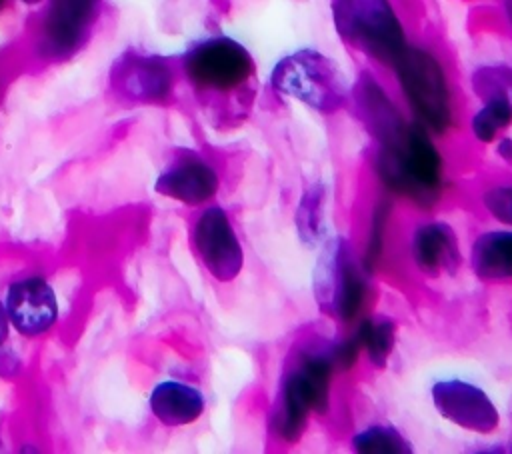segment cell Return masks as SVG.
<instances>
[{"label": "cell", "instance_id": "cell-29", "mask_svg": "<svg viewBox=\"0 0 512 454\" xmlns=\"http://www.w3.org/2000/svg\"><path fill=\"white\" fill-rule=\"evenodd\" d=\"M18 2H22V4H26V6H38V4H42V2H46V0H18Z\"/></svg>", "mask_w": 512, "mask_h": 454}, {"label": "cell", "instance_id": "cell-27", "mask_svg": "<svg viewBox=\"0 0 512 454\" xmlns=\"http://www.w3.org/2000/svg\"><path fill=\"white\" fill-rule=\"evenodd\" d=\"M496 152L498 156L504 160V162H510L512 164V138H500L498 146H496Z\"/></svg>", "mask_w": 512, "mask_h": 454}, {"label": "cell", "instance_id": "cell-18", "mask_svg": "<svg viewBox=\"0 0 512 454\" xmlns=\"http://www.w3.org/2000/svg\"><path fill=\"white\" fill-rule=\"evenodd\" d=\"M294 224L300 240L316 246L326 240V188L320 182L310 184L296 206Z\"/></svg>", "mask_w": 512, "mask_h": 454}, {"label": "cell", "instance_id": "cell-23", "mask_svg": "<svg viewBox=\"0 0 512 454\" xmlns=\"http://www.w3.org/2000/svg\"><path fill=\"white\" fill-rule=\"evenodd\" d=\"M472 88L480 98L502 96L512 108V66L488 64L472 74Z\"/></svg>", "mask_w": 512, "mask_h": 454}, {"label": "cell", "instance_id": "cell-6", "mask_svg": "<svg viewBox=\"0 0 512 454\" xmlns=\"http://www.w3.org/2000/svg\"><path fill=\"white\" fill-rule=\"evenodd\" d=\"M312 288L320 310L326 314L340 322L358 318L368 294L366 270L344 238L334 236L324 242L314 268Z\"/></svg>", "mask_w": 512, "mask_h": 454}, {"label": "cell", "instance_id": "cell-19", "mask_svg": "<svg viewBox=\"0 0 512 454\" xmlns=\"http://www.w3.org/2000/svg\"><path fill=\"white\" fill-rule=\"evenodd\" d=\"M354 336L362 348V352L368 356L370 364L382 368L386 366L394 342H396V324L388 318H364L356 330Z\"/></svg>", "mask_w": 512, "mask_h": 454}, {"label": "cell", "instance_id": "cell-1", "mask_svg": "<svg viewBox=\"0 0 512 454\" xmlns=\"http://www.w3.org/2000/svg\"><path fill=\"white\" fill-rule=\"evenodd\" d=\"M374 170L380 184L418 208H432L444 190V162L430 132L416 120H400L376 138Z\"/></svg>", "mask_w": 512, "mask_h": 454}, {"label": "cell", "instance_id": "cell-21", "mask_svg": "<svg viewBox=\"0 0 512 454\" xmlns=\"http://www.w3.org/2000/svg\"><path fill=\"white\" fill-rule=\"evenodd\" d=\"M484 104L470 120V130L474 138L482 144H490L496 136L512 124V108L502 96H486Z\"/></svg>", "mask_w": 512, "mask_h": 454}, {"label": "cell", "instance_id": "cell-9", "mask_svg": "<svg viewBox=\"0 0 512 454\" xmlns=\"http://www.w3.org/2000/svg\"><path fill=\"white\" fill-rule=\"evenodd\" d=\"M192 244L214 280L232 282L242 272L244 250L224 208L208 206L200 212L192 228Z\"/></svg>", "mask_w": 512, "mask_h": 454}, {"label": "cell", "instance_id": "cell-4", "mask_svg": "<svg viewBox=\"0 0 512 454\" xmlns=\"http://www.w3.org/2000/svg\"><path fill=\"white\" fill-rule=\"evenodd\" d=\"M330 10L340 40L380 64L392 66L408 44L390 0H332Z\"/></svg>", "mask_w": 512, "mask_h": 454}, {"label": "cell", "instance_id": "cell-25", "mask_svg": "<svg viewBox=\"0 0 512 454\" xmlns=\"http://www.w3.org/2000/svg\"><path fill=\"white\" fill-rule=\"evenodd\" d=\"M22 364L20 358L16 356V352H12L6 344L0 346V378H14L18 376Z\"/></svg>", "mask_w": 512, "mask_h": 454}, {"label": "cell", "instance_id": "cell-12", "mask_svg": "<svg viewBox=\"0 0 512 454\" xmlns=\"http://www.w3.org/2000/svg\"><path fill=\"white\" fill-rule=\"evenodd\" d=\"M4 306L10 326L24 338L46 334L60 314L58 296L52 284L40 274L14 280L6 290Z\"/></svg>", "mask_w": 512, "mask_h": 454}, {"label": "cell", "instance_id": "cell-3", "mask_svg": "<svg viewBox=\"0 0 512 454\" xmlns=\"http://www.w3.org/2000/svg\"><path fill=\"white\" fill-rule=\"evenodd\" d=\"M270 86L320 114L338 112L350 94L340 66L314 48L282 56L270 72Z\"/></svg>", "mask_w": 512, "mask_h": 454}, {"label": "cell", "instance_id": "cell-14", "mask_svg": "<svg viewBox=\"0 0 512 454\" xmlns=\"http://www.w3.org/2000/svg\"><path fill=\"white\" fill-rule=\"evenodd\" d=\"M410 254L416 268L428 276L450 274L462 262L458 234L450 224L432 220L420 224L410 240Z\"/></svg>", "mask_w": 512, "mask_h": 454}, {"label": "cell", "instance_id": "cell-13", "mask_svg": "<svg viewBox=\"0 0 512 454\" xmlns=\"http://www.w3.org/2000/svg\"><path fill=\"white\" fill-rule=\"evenodd\" d=\"M220 186L216 168L198 154L178 156L154 182V190L174 202L186 206H202L210 202Z\"/></svg>", "mask_w": 512, "mask_h": 454}, {"label": "cell", "instance_id": "cell-5", "mask_svg": "<svg viewBox=\"0 0 512 454\" xmlns=\"http://www.w3.org/2000/svg\"><path fill=\"white\" fill-rule=\"evenodd\" d=\"M392 68L416 122L428 132H446L452 124V98L438 58L424 48L406 44Z\"/></svg>", "mask_w": 512, "mask_h": 454}, {"label": "cell", "instance_id": "cell-24", "mask_svg": "<svg viewBox=\"0 0 512 454\" xmlns=\"http://www.w3.org/2000/svg\"><path fill=\"white\" fill-rule=\"evenodd\" d=\"M484 210L504 226L512 228V184H494L482 192Z\"/></svg>", "mask_w": 512, "mask_h": 454}, {"label": "cell", "instance_id": "cell-26", "mask_svg": "<svg viewBox=\"0 0 512 454\" xmlns=\"http://www.w3.org/2000/svg\"><path fill=\"white\" fill-rule=\"evenodd\" d=\"M10 320H8V314H6V306L4 302L0 300V346H4L8 342V334H10Z\"/></svg>", "mask_w": 512, "mask_h": 454}, {"label": "cell", "instance_id": "cell-10", "mask_svg": "<svg viewBox=\"0 0 512 454\" xmlns=\"http://www.w3.org/2000/svg\"><path fill=\"white\" fill-rule=\"evenodd\" d=\"M430 398L436 412L460 430L488 436L500 426V412L496 404L472 382L460 378L438 380L432 384Z\"/></svg>", "mask_w": 512, "mask_h": 454}, {"label": "cell", "instance_id": "cell-17", "mask_svg": "<svg viewBox=\"0 0 512 454\" xmlns=\"http://www.w3.org/2000/svg\"><path fill=\"white\" fill-rule=\"evenodd\" d=\"M472 272L484 282L512 278V228L482 232L470 250Z\"/></svg>", "mask_w": 512, "mask_h": 454}, {"label": "cell", "instance_id": "cell-16", "mask_svg": "<svg viewBox=\"0 0 512 454\" xmlns=\"http://www.w3.org/2000/svg\"><path fill=\"white\" fill-rule=\"evenodd\" d=\"M352 96L358 110V118L374 140L386 134L390 128H394L400 120H404L394 100L370 74H362L356 80Z\"/></svg>", "mask_w": 512, "mask_h": 454}, {"label": "cell", "instance_id": "cell-20", "mask_svg": "<svg viewBox=\"0 0 512 454\" xmlns=\"http://www.w3.org/2000/svg\"><path fill=\"white\" fill-rule=\"evenodd\" d=\"M352 450L360 454H408L410 440L394 426L372 424L352 436Z\"/></svg>", "mask_w": 512, "mask_h": 454}, {"label": "cell", "instance_id": "cell-8", "mask_svg": "<svg viewBox=\"0 0 512 454\" xmlns=\"http://www.w3.org/2000/svg\"><path fill=\"white\" fill-rule=\"evenodd\" d=\"M100 8L102 0H46L36 32L38 56L50 62L74 56L86 44Z\"/></svg>", "mask_w": 512, "mask_h": 454}, {"label": "cell", "instance_id": "cell-15", "mask_svg": "<svg viewBox=\"0 0 512 454\" xmlns=\"http://www.w3.org/2000/svg\"><path fill=\"white\" fill-rule=\"evenodd\" d=\"M148 406L160 424L178 428L196 422L202 416L206 402L196 386L180 380H162L152 388Z\"/></svg>", "mask_w": 512, "mask_h": 454}, {"label": "cell", "instance_id": "cell-7", "mask_svg": "<svg viewBox=\"0 0 512 454\" xmlns=\"http://www.w3.org/2000/svg\"><path fill=\"white\" fill-rule=\"evenodd\" d=\"M182 70L196 90L226 94L242 88L254 76V60L238 40L210 36L184 52Z\"/></svg>", "mask_w": 512, "mask_h": 454}, {"label": "cell", "instance_id": "cell-22", "mask_svg": "<svg viewBox=\"0 0 512 454\" xmlns=\"http://www.w3.org/2000/svg\"><path fill=\"white\" fill-rule=\"evenodd\" d=\"M392 216V206L388 200H378L372 208L370 214V224H368V238H366V246L362 252V268L366 270V274L374 272L376 266L380 264V258L384 254V242H386V230H388V222Z\"/></svg>", "mask_w": 512, "mask_h": 454}, {"label": "cell", "instance_id": "cell-11", "mask_svg": "<svg viewBox=\"0 0 512 454\" xmlns=\"http://www.w3.org/2000/svg\"><path fill=\"white\" fill-rule=\"evenodd\" d=\"M110 82L130 102L160 104L172 96L174 72L164 58L130 50L112 64Z\"/></svg>", "mask_w": 512, "mask_h": 454}, {"label": "cell", "instance_id": "cell-30", "mask_svg": "<svg viewBox=\"0 0 512 454\" xmlns=\"http://www.w3.org/2000/svg\"><path fill=\"white\" fill-rule=\"evenodd\" d=\"M6 2H8V0H0V12H2V10H4V6H6Z\"/></svg>", "mask_w": 512, "mask_h": 454}, {"label": "cell", "instance_id": "cell-28", "mask_svg": "<svg viewBox=\"0 0 512 454\" xmlns=\"http://www.w3.org/2000/svg\"><path fill=\"white\" fill-rule=\"evenodd\" d=\"M502 8H504V16H506L508 24L512 26V0H502Z\"/></svg>", "mask_w": 512, "mask_h": 454}, {"label": "cell", "instance_id": "cell-2", "mask_svg": "<svg viewBox=\"0 0 512 454\" xmlns=\"http://www.w3.org/2000/svg\"><path fill=\"white\" fill-rule=\"evenodd\" d=\"M336 364L330 344L300 348L286 368L272 410V432L286 444L302 438L310 414H324L330 406V388Z\"/></svg>", "mask_w": 512, "mask_h": 454}]
</instances>
